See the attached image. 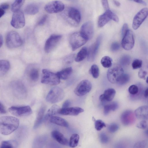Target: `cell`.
<instances>
[{
  "label": "cell",
  "mask_w": 148,
  "mask_h": 148,
  "mask_svg": "<svg viewBox=\"0 0 148 148\" xmlns=\"http://www.w3.org/2000/svg\"><path fill=\"white\" fill-rule=\"evenodd\" d=\"M19 124L17 118L10 116H2L0 118V132L4 135H9L18 128Z\"/></svg>",
  "instance_id": "obj_1"
},
{
  "label": "cell",
  "mask_w": 148,
  "mask_h": 148,
  "mask_svg": "<svg viewBox=\"0 0 148 148\" xmlns=\"http://www.w3.org/2000/svg\"><path fill=\"white\" fill-rule=\"evenodd\" d=\"M124 74V70L120 65L115 64L109 68L107 73V77L109 82L117 83L119 79Z\"/></svg>",
  "instance_id": "obj_2"
},
{
  "label": "cell",
  "mask_w": 148,
  "mask_h": 148,
  "mask_svg": "<svg viewBox=\"0 0 148 148\" xmlns=\"http://www.w3.org/2000/svg\"><path fill=\"white\" fill-rule=\"evenodd\" d=\"M65 93L61 88L55 86L52 88L46 97V101L50 103H54L60 101L63 99Z\"/></svg>",
  "instance_id": "obj_3"
},
{
  "label": "cell",
  "mask_w": 148,
  "mask_h": 148,
  "mask_svg": "<svg viewBox=\"0 0 148 148\" xmlns=\"http://www.w3.org/2000/svg\"><path fill=\"white\" fill-rule=\"evenodd\" d=\"M10 86L13 93L17 98L23 99L27 96V89L21 81L18 80L13 81L11 82Z\"/></svg>",
  "instance_id": "obj_4"
},
{
  "label": "cell",
  "mask_w": 148,
  "mask_h": 148,
  "mask_svg": "<svg viewBox=\"0 0 148 148\" xmlns=\"http://www.w3.org/2000/svg\"><path fill=\"white\" fill-rule=\"evenodd\" d=\"M88 40L80 32H75L71 35L69 43L73 51L85 44Z\"/></svg>",
  "instance_id": "obj_5"
},
{
  "label": "cell",
  "mask_w": 148,
  "mask_h": 148,
  "mask_svg": "<svg viewBox=\"0 0 148 148\" xmlns=\"http://www.w3.org/2000/svg\"><path fill=\"white\" fill-rule=\"evenodd\" d=\"M22 44V39L17 32L11 31L8 33L6 38V44L8 48H17L21 46Z\"/></svg>",
  "instance_id": "obj_6"
},
{
  "label": "cell",
  "mask_w": 148,
  "mask_h": 148,
  "mask_svg": "<svg viewBox=\"0 0 148 148\" xmlns=\"http://www.w3.org/2000/svg\"><path fill=\"white\" fill-rule=\"evenodd\" d=\"M42 73L41 80L42 83L55 85L59 84L60 82V79L56 73L46 69L42 70Z\"/></svg>",
  "instance_id": "obj_7"
},
{
  "label": "cell",
  "mask_w": 148,
  "mask_h": 148,
  "mask_svg": "<svg viewBox=\"0 0 148 148\" xmlns=\"http://www.w3.org/2000/svg\"><path fill=\"white\" fill-rule=\"evenodd\" d=\"M10 23L11 25L15 28L18 29L23 27L25 21L23 12L20 10L14 12Z\"/></svg>",
  "instance_id": "obj_8"
},
{
  "label": "cell",
  "mask_w": 148,
  "mask_h": 148,
  "mask_svg": "<svg viewBox=\"0 0 148 148\" xmlns=\"http://www.w3.org/2000/svg\"><path fill=\"white\" fill-rule=\"evenodd\" d=\"M91 83L88 80H84L80 82L75 88L74 92L77 96H82L85 95L91 90Z\"/></svg>",
  "instance_id": "obj_9"
},
{
  "label": "cell",
  "mask_w": 148,
  "mask_h": 148,
  "mask_svg": "<svg viewBox=\"0 0 148 148\" xmlns=\"http://www.w3.org/2000/svg\"><path fill=\"white\" fill-rule=\"evenodd\" d=\"M148 16V8H145L140 10L134 18L132 27L134 30L137 29Z\"/></svg>",
  "instance_id": "obj_10"
},
{
  "label": "cell",
  "mask_w": 148,
  "mask_h": 148,
  "mask_svg": "<svg viewBox=\"0 0 148 148\" xmlns=\"http://www.w3.org/2000/svg\"><path fill=\"white\" fill-rule=\"evenodd\" d=\"M9 112L12 115L17 116L29 115L32 113V111L29 106H12L8 109Z\"/></svg>",
  "instance_id": "obj_11"
},
{
  "label": "cell",
  "mask_w": 148,
  "mask_h": 148,
  "mask_svg": "<svg viewBox=\"0 0 148 148\" xmlns=\"http://www.w3.org/2000/svg\"><path fill=\"white\" fill-rule=\"evenodd\" d=\"M60 35L53 34L51 35L46 40L44 47L46 53L51 52L55 48L61 39Z\"/></svg>",
  "instance_id": "obj_12"
},
{
  "label": "cell",
  "mask_w": 148,
  "mask_h": 148,
  "mask_svg": "<svg viewBox=\"0 0 148 148\" xmlns=\"http://www.w3.org/2000/svg\"><path fill=\"white\" fill-rule=\"evenodd\" d=\"M64 8L63 3L58 1H53L47 4L45 7V10L50 14L56 13L62 11Z\"/></svg>",
  "instance_id": "obj_13"
},
{
  "label": "cell",
  "mask_w": 148,
  "mask_h": 148,
  "mask_svg": "<svg viewBox=\"0 0 148 148\" xmlns=\"http://www.w3.org/2000/svg\"><path fill=\"white\" fill-rule=\"evenodd\" d=\"M134 39L133 32L129 29L123 37L121 45L123 48L127 50L132 49L134 46Z\"/></svg>",
  "instance_id": "obj_14"
},
{
  "label": "cell",
  "mask_w": 148,
  "mask_h": 148,
  "mask_svg": "<svg viewBox=\"0 0 148 148\" xmlns=\"http://www.w3.org/2000/svg\"><path fill=\"white\" fill-rule=\"evenodd\" d=\"M102 39V36L99 35L95 41L89 47L88 51V60L92 62L94 60L98 52Z\"/></svg>",
  "instance_id": "obj_15"
},
{
  "label": "cell",
  "mask_w": 148,
  "mask_h": 148,
  "mask_svg": "<svg viewBox=\"0 0 148 148\" xmlns=\"http://www.w3.org/2000/svg\"><path fill=\"white\" fill-rule=\"evenodd\" d=\"M88 40L93 37L94 33V27L91 21H88L82 26L80 32Z\"/></svg>",
  "instance_id": "obj_16"
},
{
  "label": "cell",
  "mask_w": 148,
  "mask_h": 148,
  "mask_svg": "<svg viewBox=\"0 0 148 148\" xmlns=\"http://www.w3.org/2000/svg\"><path fill=\"white\" fill-rule=\"evenodd\" d=\"M121 120L122 124L125 126H128L132 125L135 121L133 113L130 110L124 111L121 115Z\"/></svg>",
  "instance_id": "obj_17"
},
{
  "label": "cell",
  "mask_w": 148,
  "mask_h": 148,
  "mask_svg": "<svg viewBox=\"0 0 148 148\" xmlns=\"http://www.w3.org/2000/svg\"><path fill=\"white\" fill-rule=\"evenodd\" d=\"M84 111V110L79 107H73L60 109L58 113L64 115L77 116Z\"/></svg>",
  "instance_id": "obj_18"
},
{
  "label": "cell",
  "mask_w": 148,
  "mask_h": 148,
  "mask_svg": "<svg viewBox=\"0 0 148 148\" xmlns=\"http://www.w3.org/2000/svg\"><path fill=\"white\" fill-rule=\"evenodd\" d=\"M135 116L142 120H148V106H143L136 109L134 111Z\"/></svg>",
  "instance_id": "obj_19"
},
{
  "label": "cell",
  "mask_w": 148,
  "mask_h": 148,
  "mask_svg": "<svg viewBox=\"0 0 148 148\" xmlns=\"http://www.w3.org/2000/svg\"><path fill=\"white\" fill-rule=\"evenodd\" d=\"M116 91L113 88H109L105 90L103 93L100 95L99 99L102 102H109L114 97Z\"/></svg>",
  "instance_id": "obj_20"
},
{
  "label": "cell",
  "mask_w": 148,
  "mask_h": 148,
  "mask_svg": "<svg viewBox=\"0 0 148 148\" xmlns=\"http://www.w3.org/2000/svg\"><path fill=\"white\" fill-rule=\"evenodd\" d=\"M51 134L53 138L59 143L64 145H67L69 143L67 139L59 131L54 130Z\"/></svg>",
  "instance_id": "obj_21"
},
{
  "label": "cell",
  "mask_w": 148,
  "mask_h": 148,
  "mask_svg": "<svg viewBox=\"0 0 148 148\" xmlns=\"http://www.w3.org/2000/svg\"><path fill=\"white\" fill-rule=\"evenodd\" d=\"M68 16L69 18L76 22L79 23L81 19V15L79 10L74 7H71L69 10Z\"/></svg>",
  "instance_id": "obj_22"
},
{
  "label": "cell",
  "mask_w": 148,
  "mask_h": 148,
  "mask_svg": "<svg viewBox=\"0 0 148 148\" xmlns=\"http://www.w3.org/2000/svg\"><path fill=\"white\" fill-rule=\"evenodd\" d=\"M47 139V137L45 135H41L37 136L33 141L32 148H43Z\"/></svg>",
  "instance_id": "obj_23"
},
{
  "label": "cell",
  "mask_w": 148,
  "mask_h": 148,
  "mask_svg": "<svg viewBox=\"0 0 148 148\" xmlns=\"http://www.w3.org/2000/svg\"><path fill=\"white\" fill-rule=\"evenodd\" d=\"M45 111V108L44 106H42L39 110L37 115L33 126L34 129L37 128L43 121Z\"/></svg>",
  "instance_id": "obj_24"
},
{
  "label": "cell",
  "mask_w": 148,
  "mask_h": 148,
  "mask_svg": "<svg viewBox=\"0 0 148 148\" xmlns=\"http://www.w3.org/2000/svg\"><path fill=\"white\" fill-rule=\"evenodd\" d=\"M110 20L108 12L106 11L104 13L100 15L98 18L97 22L98 26L99 27H103Z\"/></svg>",
  "instance_id": "obj_25"
},
{
  "label": "cell",
  "mask_w": 148,
  "mask_h": 148,
  "mask_svg": "<svg viewBox=\"0 0 148 148\" xmlns=\"http://www.w3.org/2000/svg\"><path fill=\"white\" fill-rule=\"evenodd\" d=\"M49 120L51 123L62 127H68L69 125L65 120L60 117L53 116Z\"/></svg>",
  "instance_id": "obj_26"
},
{
  "label": "cell",
  "mask_w": 148,
  "mask_h": 148,
  "mask_svg": "<svg viewBox=\"0 0 148 148\" xmlns=\"http://www.w3.org/2000/svg\"><path fill=\"white\" fill-rule=\"evenodd\" d=\"M39 10V7L37 4L33 3H30L25 7V13L29 15H34L37 13Z\"/></svg>",
  "instance_id": "obj_27"
},
{
  "label": "cell",
  "mask_w": 148,
  "mask_h": 148,
  "mask_svg": "<svg viewBox=\"0 0 148 148\" xmlns=\"http://www.w3.org/2000/svg\"><path fill=\"white\" fill-rule=\"evenodd\" d=\"M60 109L59 106L57 105H53L47 112L44 117L43 121L46 122L48 120H49L50 118L53 115L58 113Z\"/></svg>",
  "instance_id": "obj_28"
},
{
  "label": "cell",
  "mask_w": 148,
  "mask_h": 148,
  "mask_svg": "<svg viewBox=\"0 0 148 148\" xmlns=\"http://www.w3.org/2000/svg\"><path fill=\"white\" fill-rule=\"evenodd\" d=\"M72 72V69L70 67L58 71L56 74L60 79L66 80L70 76Z\"/></svg>",
  "instance_id": "obj_29"
},
{
  "label": "cell",
  "mask_w": 148,
  "mask_h": 148,
  "mask_svg": "<svg viewBox=\"0 0 148 148\" xmlns=\"http://www.w3.org/2000/svg\"><path fill=\"white\" fill-rule=\"evenodd\" d=\"M10 67V62L6 60H0V75L3 76L5 75L9 70Z\"/></svg>",
  "instance_id": "obj_30"
},
{
  "label": "cell",
  "mask_w": 148,
  "mask_h": 148,
  "mask_svg": "<svg viewBox=\"0 0 148 148\" xmlns=\"http://www.w3.org/2000/svg\"><path fill=\"white\" fill-rule=\"evenodd\" d=\"M119 107L118 103L114 101L105 105L104 107L103 113L105 115H108L111 111H115Z\"/></svg>",
  "instance_id": "obj_31"
},
{
  "label": "cell",
  "mask_w": 148,
  "mask_h": 148,
  "mask_svg": "<svg viewBox=\"0 0 148 148\" xmlns=\"http://www.w3.org/2000/svg\"><path fill=\"white\" fill-rule=\"evenodd\" d=\"M88 51L86 47L82 48L76 55L75 59V61L78 62L83 60L88 55Z\"/></svg>",
  "instance_id": "obj_32"
},
{
  "label": "cell",
  "mask_w": 148,
  "mask_h": 148,
  "mask_svg": "<svg viewBox=\"0 0 148 148\" xmlns=\"http://www.w3.org/2000/svg\"><path fill=\"white\" fill-rule=\"evenodd\" d=\"M17 143L14 140H5L1 144L0 148H16Z\"/></svg>",
  "instance_id": "obj_33"
},
{
  "label": "cell",
  "mask_w": 148,
  "mask_h": 148,
  "mask_svg": "<svg viewBox=\"0 0 148 148\" xmlns=\"http://www.w3.org/2000/svg\"><path fill=\"white\" fill-rule=\"evenodd\" d=\"M79 135L77 134H73L71 136L69 144L70 147L72 148H75L77 147L79 143Z\"/></svg>",
  "instance_id": "obj_34"
},
{
  "label": "cell",
  "mask_w": 148,
  "mask_h": 148,
  "mask_svg": "<svg viewBox=\"0 0 148 148\" xmlns=\"http://www.w3.org/2000/svg\"><path fill=\"white\" fill-rule=\"evenodd\" d=\"M23 0H16L12 3L11 6V10L14 12L20 10L21 7L24 3Z\"/></svg>",
  "instance_id": "obj_35"
},
{
  "label": "cell",
  "mask_w": 148,
  "mask_h": 148,
  "mask_svg": "<svg viewBox=\"0 0 148 148\" xmlns=\"http://www.w3.org/2000/svg\"><path fill=\"white\" fill-rule=\"evenodd\" d=\"M112 60L109 56H106L103 57L101 60L102 66L105 68H108L112 65Z\"/></svg>",
  "instance_id": "obj_36"
},
{
  "label": "cell",
  "mask_w": 148,
  "mask_h": 148,
  "mask_svg": "<svg viewBox=\"0 0 148 148\" xmlns=\"http://www.w3.org/2000/svg\"><path fill=\"white\" fill-rule=\"evenodd\" d=\"M29 76L32 80L34 82L37 81L39 76L38 70L36 68H32L29 72Z\"/></svg>",
  "instance_id": "obj_37"
},
{
  "label": "cell",
  "mask_w": 148,
  "mask_h": 148,
  "mask_svg": "<svg viewBox=\"0 0 148 148\" xmlns=\"http://www.w3.org/2000/svg\"><path fill=\"white\" fill-rule=\"evenodd\" d=\"M90 71L93 78H97L99 77V69L97 65H92L91 67Z\"/></svg>",
  "instance_id": "obj_38"
},
{
  "label": "cell",
  "mask_w": 148,
  "mask_h": 148,
  "mask_svg": "<svg viewBox=\"0 0 148 148\" xmlns=\"http://www.w3.org/2000/svg\"><path fill=\"white\" fill-rule=\"evenodd\" d=\"M130 57L129 55H125L121 58L120 62L121 64L123 66H127L130 63Z\"/></svg>",
  "instance_id": "obj_39"
},
{
  "label": "cell",
  "mask_w": 148,
  "mask_h": 148,
  "mask_svg": "<svg viewBox=\"0 0 148 148\" xmlns=\"http://www.w3.org/2000/svg\"><path fill=\"white\" fill-rule=\"evenodd\" d=\"M130 79L129 75L127 74H123L119 79L117 83L120 85L126 84Z\"/></svg>",
  "instance_id": "obj_40"
},
{
  "label": "cell",
  "mask_w": 148,
  "mask_h": 148,
  "mask_svg": "<svg viewBox=\"0 0 148 148\" xmlns=\"http://www.w3.org/2000/svg\"><path fill=\"white\" fill-rule=\"evenodd\" d=\"M95 128L97 131H100L103 127H106L105 123L99 119L95 121Z\"/></svg>",
  "instance_id": "obj_41"
},
{
  "label": "cell",
  "mask_w": 148,
  "mask_h": 148,
  "mask_svg": "<svg viewBox=\"0 0 148 148\" xmlns=\"http://www.w3.org/2000/svg\"><path fill=\"white\" fill-rule=\"evenodd\" d=\"M108 131L110 133H114L116 132L119 128V125L115 123L110 124L108 127Z\"/></svg>",
  "instance_id": "obj_42"
},
{
  "label": "cell",
  "mask_w": 148,
  "mask_h": 148,
  "mask_svg": "<svg viewBox=\"0 0 148 148\" xmlns=\"http://www.w3.org/2000/svg\"><path fill=\"white\" fill-rule=\"evenodd\" d=\"M142 61L140 59L134 60L132 64V66L133 69H135L140 68L142 66Z\"/></svg>",
  "instance_id": "obj_43"
},
{
  "label": "cell",
  "mask_w": 148,
  "mask_h": 148,
  "mask_svg": "<svg viewBox=\"0 0 148 148\" xmlns=\"http://www.w3.org/2000/svg\"><path fill=\"white\" fill-rule=\"evenodd\" d=\"M146 143L145 140H140L136 143L133 145L132 148H145Z\"/></svg>",
  "instance_id": "obj_44"
},
{
  "label": "cell",
  "mask_w": 148,
  "mask_h": 148,
  "mask_svg": "<svg viewBox=\"0 0 148 148\" xmlns=\"http://www.w3.org/2000/svg\"><path fill=\"white\" fill-rule=\"evenodd\" d=\"M99 138L101 142L103 144L107 143L109 140L108 136L104 132H101L99 134Z\"/></svg>",
  "instance_id": "obj_45"
},
{
  "label": "cell",
  "mask_w": 148,
  "mask_h": 148,
  "mask_svg": "<svg viewBox=\"0 0 148 148\" xmlns=\"http://www.w3.org/2000/svg\"><path fill=\"white\" fill-rule=\"evenodd\" d=\"M128 91L130 94L132 95H135L138 93V88L137 86L132 85L129 87Z\"/></svg>",
  "instance_id": "obj_46"
},
{
  "label": "cell",
  "mask_w": 148,
  "mask_h": 148,
  "mask_svg": "<svg viewBox=\"0 0 148 148\" xmlns=\"http://www.w3.org/2000/svg\"><path fill=\"white\" fill-rule=\"evenodd\" d=\"M147 126V123L145 120H142L136 125V127L140 129H144Z\"/></svg>",
  "instance_id": "obj_47"
},
{
  "label": "cell",
  "mask_w": 148,
  "mask_h": 148,
  "mask_svg": "<svg viewBox=\"0 0 148 148\" xmlns=\"http://www.w3.org/2000/svg\"><path fill=\"white\" fill-rule=\"evenodd\" d=\"M74 54H71L67 56L64 59V61L67 64H70L72 63L74 59Z\"/></svg>",
  "instance_id": "obj_48"
},
{
  "label": "cell",
  "mask_w": 148,
  "mask_h": 148,
  "mask_svg": "<svg viewBox=\"0 0 148 148\" xmlns=\"http://www.w3.org/2000/svg\"><path fill=\"white\" fill-rule=\"evenodd\" d=\"M147 74V72L146 71L141 69L138 71V76L140 78L145 79V76Z\"/></svg>",
  "instance_id": "obj_49"
},
{
  "label": "cell",
  "mask_w": 148,
  "mask_h": 148,
  "mask_svg": "<svg viewBox=\"0 0 148 148\" xmlns=\"http://www.w3.org/2000/svg\"><path fill=\"white\" fill-rule=\"evenodd\" d=\"M119 48V44L117 42H114L111 45V49L112 51H116L118 50Z\"/></svg>",
  "instance_id": "obj_50"
},
{
  "label": "cell",
  "mask_w": 148,
  "mask_h": 148,
  "mask_svg": "<svg viewBox=\"0 0 148 148\" xmlns=\"http://www.w3.org/2000/svg\"><path fill=\"white\" fill-rule=\"evenodd\" d=\"M128 28V26L127 23H125L123 24L121 31V34L123 37L125 36L127 31L129 30Z\"/></svg>",
  "instance_id": "obj_51"
},
{
  "label": "cell",
  "mask_w": 148,
  "mask_h": 148,
  "mask_svg": "<svg viewBox=\"0 0 148 148\" xmlns=\"http://www.w3.org/2000/svg\"><path fill=\"white\" fill-rule=\"evenodd\" d=\"M101 3L103 6L105 11L110 9L107 0H102L101 1Z\"/></svg>",
  "instance_id": "obj_52"
},
{
  "label": "cell",
  "mask_w": 148,
  "mask_h": 148,
  "mask_svg": "<svg viewBox=\"0 0 148 148\" xmlns=\"http://www.w3.org/2000/svg\"><path fill=\"white\" fill-rule=\"evenodd\" d=\"M9 5L7 3H3L1 4L0 6V9H2L5 11L8 9L9 8Z\"/></svg>",
  "instance_id": "obj_53"
},
{
  "label": "cell",
  "mask_w": 148,
  "mask_h": 148,
  "mask_svg": "<svg viewBox=\"0 0 148 148\" xmlns=\"http://www.w3.org/2000/svg\"><path fill=\"white\" fill-rule=\"evenodd\" d=\"M47 16V15H45L43 16L39 21L38 24L39 25H42L45 22Z\"/></svg>",
  "instance_id": "obj_54"
},
{
  "label": "cell",
  "mask_w": 148,
  "mask_h": 148,
  "mask_svg": "<svg viewBox=\"0 0 148 148\" xmlns=\"http://www.w3.org/2000/svg\"><path fill=\"white\" fill-rule=\"evenodd\" d=\"M71 104L70 101L67 100H66L63 103L62 105V108H66L69 107Z\"/></svg>",
  "instance_id": "obj_55"
},
{
  "label": "cell",
  "mask_w": 148,
  "mask_h": 148,
  "mask_svg": "<svg viewBox=\"0 0 148 148\" xmlns=\"http://www.w3.org/2000/svg\"><path fill=\"white\" fill-rule=\"evenodd\" d=\"M6 111L5 108L1 103V102H0V113L1 114H4L6 113Z\"/></svg>",
  "instance_id": "obj_56"
},
{
  "label": "cell",
  "mask_w": 148,
  "mask_h": 148,
  "mask_svg": "<svg viewBox=\"0 0 148 148\" xmlns=\"http://www.w3.org/2000/svg\"><path fill=\"white\" fill-rule=\"evenodd\" d=\"M134 1L136 3H139L141 4H142L143 5H146L147 3L145 1L142 0H136L133 1Z\"/></svg>",
  "instance_id": "obj_57"
},
{
  "label": "cell",
  "mask_w": 148,
  "mask_h": 148,
  "mask_svg": "<svg viewBox=\"0 0 148 148\" xmlns=\"http://www.w3.org/2000/svg\"><path fill=\"white\" fill-rule=\"evenodd\" d=\"M113 2L114 4L117 7H119L120 6L121 4L120 2L116 0L113 1Z\"/></svg>",
  "instance_id": "obj_58"
},
{
  "label": "cell",
  "mask_w": 148,
  "mask_h": 148,
  "mask_svg": "<svg viewBox=\"0 0 148 148\" xmlns=\"http://www.w3.org/2000/svg\"><path fill=\"white\" fill-rule=\"evenodd\" d=\"M5 11L0 9V17L1 18L2 16H3L5 14Z\"/></svg>",
  "instance_id": "obj_59"
},
{
  "label": "cell",
  "mask_w": 148,
  "mask_h": 148,
  "mask_svg": "<svg viewBox=\"0 0 148 148\" xmlns=\"http://www.w3.org/2000/svg\"><path fill=\"white\" fill-rule=\"evenodd\" d=\"M0 47H1L2 45L3 42V38L1 34H0Z\"/></svg>",
  "instance_id": "obj_60"
},
{
  "label": "cell",
  "mask_w": 148,
  "mask_h": 148,
  "mask_svg": "<svg viewBox=\"0 0 148 148\" xmlns=\"http://www.w3.org/2000/svg\"><path fill=\"white\" fill-rule=\"evenodd\" d=\"M144 95L145 97L146 98L148 97V88L145 90L144 92Z\"/></svg>",
  "instance_id": "obj_61"
},
{
  "label": "cell",
  "mask_w": 148,
  "mask_h": 148,
  "mask_svg": "<svg viewBox=\"0 0 148 148\" xmlns=\"http://www.w3.org/2000/svg\"><path fill=\"white\" fill-rule=\"evenodd\" d=\"M144 133L146 136L148 137V129L145 131Z\"/></svg>",
  "instance_id": "obj_62"
},
{
  "label": "cell",
  "mask_w": 148,
  "mask_h": 148,
  "mask_svg": "<svg viewBox=\"0 0 148 148\" xmlns=\"http://www.w3.org/2000/svg\"><path fill=\"white\" fill-rule=\"evenodd\" d=\"M146 82L148 84V76L147 77L146 79Z\"/></svg>",
  "instance_id": "obj_63"
}]
</instances>
